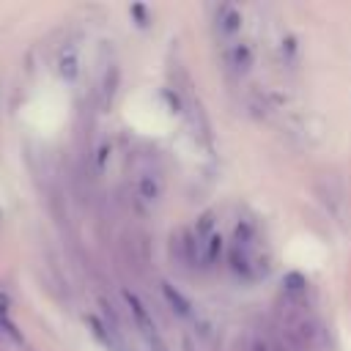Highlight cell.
I'll use <instances>...</instances> for the list:
<instances>
[{
  "label": "cell",
  "instance_id": "cell-1",
  "mask_svg": "<svg viewBox=\"0 0 351 351\" xmlns=\"http://www.w3.org/2000/svg\"><path fill=\"white\" fill-rule=\"evenodd\" d=\"M230 269L244 280H258V277L266 274L269 261L258 247L252 225H244V228L239 225L236 228V239H233V247H230Z\"/></svg>",
  "mask_w": 351,
  "mask_h": 351
},
{
  "label": "cell",
  "instance_id": "cell-2",
  "mask_svg": "<svg viewBox=\"0 0 351 351\" xmlns=\"http://www.w3.org/2000/svg\"><path fill=\"white\" fill-rule=\"evenodd\" d=\"M126 304H129V313H132V318H134V326H137L140 337L145 340V346H148L151 351H170V348H167V343H165V337L159 335L156 324L151 321L148 310L140 304V299H137V296H132V293H126Z\"/></svg>",
  "mask_w": 351,
  "mask_h": 351
},
{
  "label": "cell",
  "instance_id": "cell-3",
  "mask_svg": "<svg viewBox=\"0 0 351 351\" xmlns=\"http://www.w3.org/2000/svg\"><path fill=\"white\" fill-rule=\"evenodd\" d=\"M252 60H255V49H252L247 41H233V44L225 47V63H228L233 71H239V74L250 71Z\"/></svg>",
  "mask_w": 351,
  "mask_h": 351
},
{
  "label": "cell",
  "instance_id": "cell-4",
  "mask_svg": "<svg viewBox=\"0 0 351 351\" xmlns=\"http://www.w3.org/2000/svg\"><path fill=\"white\" fill-rule=\"evenodd\" d=\"M214 25H217L219 36H236L241 30V11L236 5H219Z\"/></svg>",
  "mask_w": 351,
  "mask_h": 351
},
{
  "label": "cell",
  "instance_id": "cell-5",
  "mask_svg": "<svg viewBox=\"0 0 351 351\" xmlns=\"http://www.w3.org/2000/svg\"><path fill=\"white\" fill-rule=\"evenodd\" d=\"M162 291H165V299L173 304V310H176L178 315H189V313H192V304H189L178 291H173V285H167V282H165V288H162Z\"/></svg>",
  "mask_w": 351,
  "mask_h": 351
},
{
  "label": "cell",
  "instance_id": "cell-6",
  "mask_svg": "<svg viewBox=\"0 0 351 351\" xmlns=\"http://www.w3.org/2000/svg\"><path fill=\"white\" fill-rule=\"evenodd\" d=\"M60 74H63L66 80H74V77H77V58H74L71 52L60 58Z\"/></svg>",
  "mask_w": 351,
  "mask_h": 351
}]
</instances>
